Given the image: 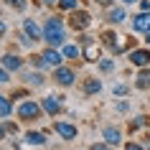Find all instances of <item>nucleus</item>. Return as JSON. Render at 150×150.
I'll list each match as a JSON object with an SVG mask.
<instances>
[{"mask_svg":"<svg viewBox=\"0 0 150 150\" xmlns=\"http://www.w3.org/2000/svg\"><path fill=\"white\" fill-rule=\"evenodd\" d=\"M81 59H84V61H89V64H92V61H99V56H97V48H94V43H92V46H84V48H81Z\"/></svg>","mask_w":150,"mask_h":150,"instance_id":"nucleus-24","label":"nucleus"},{"mask_svg":"<svg viewBox=\"0 0 150 150\" xmlns=\"http://www.w3.org/2000/svg\"><path fill=\"white\" fill-rule=\"evenodd\" d=\"M135 89H150V66L137 69V76H135Z\"/></svg>","mask_w":150,"mask_h":150,"instance_id":"nucleus-20","label":"nucleus"},{"mask_svg":"<svg viewBox=\"0 0 150 150\" xmlns=\"http://www.w3.org/2000/svg\"><path fill=\"white\" fill-rule=\"evenodd\" d=\"M5 33H8V23H5V21L0 18V41L5 38Z\"/></svg>","mask_w":150,"mask_h":150,"instance_id":"nucleus-34","label":"nucleus"},{"mask_svg":"<svg viewBox=\"0 0 150 150\" xmlns=\"http://www.w3.org/2000/svg\"><path fill=\"white\" fill-rule=\"evenodd\" d=\"M127 21V10L125 5H112V8H107V23L110 25H120Z\"/></svg>","mask_w":150,"mask_h":150,"instance_id":"nucleus-15","label":"nucleus"},{"mask_svg":"<svg viewBox=\"0 0 150 150\" xmlns=\"http://www.w3.org/2000/svg\"><path fill=\"white\" fill-rule=\"evenodd\" d=\"M115 69H117V59L115 56H102L99 61H97V71L99 74H115Z\"/></svg>","mask_w":150,"mask_h":150,"instance_id":"nucleus-19","label":"nucleus"},{"mask_svg":"<svg viewBox=\"0 0 150 150\" xmlns=\"http://www.w3.org/2000/svg\"><path fill=\"white\" fill-rule=\"evenodd\" d=\"M8 137V130H5V125H3V120H0V140H5Z\"/></svg>","mask_w":150,"mask_h":150,"instance_id":"nucleus-38","label":"nucleus"},{"mask_svg":"<svg viewBox=\"0 0 150 150\" xmlns=\"http://www.w3.org/2000/svg\"><path fill=\"white\" fill-rule=\"evenodd\" d=\"M28 89L31 87H23V89H16V92H13V99H28V97H31V92H28Z\"/></svg>","mask_w":150,"mask_h":150,"instance_id":"nucleus-30","label":"nucleus"},{"mask_svg":"<svg viewBox=\"0 0 150 150\" xmlns=\"http://www.w3.org/2000/svg\"><path fill=\"white\" fill-rule=\"evenodd\" d=\"M43 43L61 48L66 43V21L61 16H48L43 21Z\"/></svg>","mask_w":150,"mask_h":150,"instance_id":"nucleus-1","label":"nucleus"},{"mask_svg":"<svg viewBox=\"0 0 150 150\" xmlns=\"http://www.w3.org/2000/svg\"><path fill=\"white\" fill-rule=\"evenodd\" d=\"M127 61L132 64L135 69L150 66V46H145V48H132V51H127Z\"/></svg>","mask_w":150,"mask_h":150,"instance_id":"nucleus-9","label":"nucleus"},{"mask_svg":"<svg viewBox=\"0 0 150 150\" xmlns=\"http://www.w3.org/2000/svg\"><path fill=\"white\" fill-rule=\"evenodd\" d=\"M76 41H79V46H81V48L94 43V38H92V36H87V33H79V38H76Z\"/></svg>","mask_w":150,"mask_h":150,"instance_id":"nucleus-31","label":"nucleus"},{"mask_svg":"<svg viewBox=\"0 0 150 150\" xmlns=\"http://www.w3.org/2000/svg\"><path fill=\"white\" fill-rule=\"evenodd\" d=\"M54 132L61 137V140H76L79 137V127L74 122H66V120H56L54 122Z\"/></svg>","mask_w":150,"mask_h":150,"instance_id":"nucleus-8","label":"nucleus"},{"mask_svg":"<svg viewBox=\"0 0 150 150\" xmlns=\"http://www.w3.org/2000/svg\"><path fill=\"white\" fill-rule=\"evenodd\" d=\"M0 64H3V66H5L8 71H13V74H21V71L25 69L28 59H23V56L16 54V51H5V54L0 56Z\"/></svg>","mask_w":150,"mask_h":150,"instance_id":"nucleus-6","label":"nucleus"},{"mask_svg":"<svg viewBox=\"0 0 150 150\" xmlns=\"http://www.w3.org/2000/svg\"><path fill=\"white\" fill-rule=\"evenodd\" d=\"M51 76H54V84H56V87H61V89H71L76 81H79L76 69L69 66V64H61V66L51 69Z\"/></svg>","mask_w":150,"mask_h":150,"instance_id":"nucleus-3","label":"nucleus"},{"mask_svg":"<svg viewBox=\"0 0 150 150\" xmlns=\"http://www.w3.org/2000/svg\"><path fill=\"white\" fill-rule=\"evenodd\" d=\"M41 54H43V59H46V64L51 66V69H56V66H61V64L66 61L64 54H61V48H54V46H46Z\"/></svg>","mask_w":150,"mask_h":150,"instance_id":"nucleus-14","label":"nucleus"},{"mask_svg":"<svg viewBox=\"0 0 150 150\" xmlns=\"http://www.w3.org/2000/svg\"><path fill=\"white\" fill-rule=\"evenodd\" d=\"M13 112H16V107H13V97H5V94H0V120L10 117Z\"/></svg>","mask_w":150,"mask_h":150,"instance_id":"nucleus-21","label":"nucleus"},{"mask_svg":"<svg viewBox=\"0 0 150 150\" xmlns=\"http://www.w3.org/2000/svg\"><path fill=\"white\" fill-rule=\"evenodd\" d=\"M115 112H117V115H127V112H130V102H127V99L115 102Z\"/></svg>","mask_w":150,"mask_h":150,"instance_id":"nucleus-28","label":"nucleus"},{"mask_svg":"<svg viewBox=\"0 0 150 150\" xmlns=\"http://www.w3.org/2000/svg\"><path fill=\"white\" fill-rule=\"evenodd\" d=\"M41 107H43V115L56 117V115L64 110V97H59V94H46V97H41Z\"/></svg>","mask_w":150,"mask_h":150,"instance_id":"nucleus-7","label":"nucleus"},{"mask_svg":"<svg viewBox=\"0 0 150 150\" xmlns=\"http://www.w3.org/2000/svg\"><path fill=\"white\" fill-rule=\"evenodd\" d=\"M10 79H13V71H8L0 64V84H10Z\"/></svg>","mask_w":150,"mask_h":150,"instance_id":"nucleus-29","label":"nucleus"},{"mask_svg":"<svg viewBox=\"0 0 150 150\" xmlns=\"http://www.w3.org/2000/svg\"><path fill=\"white\" fill-rule=\"evenodd\" d=\"M145 120H148V117H145V115H135V117L130 120V127H132V130H142V127L148 125Z\"/></svg>","mask_w":150,"mask_h":150,"instance_id":"nucleus-26","label":"nucleus"},{"mask_svg":"<svg viewBox=\"0 0 150 150\" xmlns=\"http://www.w3.org/2000/svg\"><path fill=\"white\" fill-rule=\"evenodd\" d=\"M137 8H140V10H150V0H140Z\"/></svg>","mask_w":150,"mask_h":150,"instance_id":"nucleus-37","label":"nucleus"},{"mask_svg":"<svg viewBox=\"0 0 150 150\" xmlns=\"http://www.w3.org/2000/svg\"><path fill=\"white\" fill-rule=\"evenodd\" d=\"M61 54H64V59H66V61H76V59H81V46H79V41H76V43H69V41H66V43L61 46Z\"/></svg>","mask_w":150,"mask_h":150,"instance_id":"nucleus-18","label":"nucleus"},{"mask_svg":"<svg viewBox=\"0 0 150 150\" xmlns=\"http://www.w3.org/2000/svg\"><path fill=\"white\" fill-rule=\"evenodd\" d=\"M89 148H92V150H104V148H110V142H107V140H102V142H92Z\"/></svg>","mask_w":150,"mask_h":150,"instance_id":"nucleus-33","label":"nucleus"},{"mask_svg":"<svg viewBox=\"0 0 150 150\" xmlns=\"http://www.w3.org/2000/svg\"><path fill=\"white\" fill-rule=\"evenodd\" d=\"M102 140H107V142H110V148H115V145L122 142V130H120V127L107 125V127L102 130Z\"/></svg>","mask_w":150,"mask_h":150,"instance_id":"nucleus-16","label":"nucleus"},{"mask_svg":"<svg viewBox=\"0 0 150 150\" xmlns=\"http://www.w3.org/2000/svg\"><path fill=\"white\" fill-rule=\"evenodd\" d=\"M21 31L28 33L33 41H43V25H41L36 18H23V21H21Z\"/></svg>","mask_w":150,"mask_h":150,"instance_id":"nucleus-11","label":"nucleus"},{"mask_svg":"<svg viewBox=\"0 0 150 150\" xmlns=\"http://www.w3.org/2000/svg\"><path fill=\"white\" fill-rule=\"evenodd\" d=\"M3 5L10 8V10H16V13H23L28 8V0H3Z\"/></svg>","mask_w":150,"mask_h":150,"instance_id":"nucleus-23","label":"nucleus"},{"mask_svg":"<svg viewBox=\"0 0 150 150\" xmlns=\"http://www.w3.org/2000/svg\"><path fill=\"white\" fill-rule=\"evenodd\" d=\"M21 81H23L25 87H31V89H43L48 84V79L43 76V71H41V69H33V66H31V71H28V69L21 71Z\"/></svg>","mask_w":150,"mask_h":150,"instance_id":"nucleus-5","label":"nucleus"},{"mask_svg":"<svg viewBox=\"0 0 150 150\" xmlns=\"http://www.w3.org/2000/svg\"><path fill=\"white\" fill-rule=\"evenodd\" d=\"M99 43H102L104 48H107V51H110L112 56H117V54H122V43H120V36L115 31H104L102 36H99Z\"/></svg>","mask_w":150,"mask_h":150,"instance_id":"nucleus-12","label":"nucleus"},{"mask_svg":"<svg viewBox=\"0 0 150 150\" xmlns=\"http://www.w3.org/2000/svg\"><path fill=\"white\" fill-rule=\"evenodd\" d=\"M130 28H132V33H150V10L135 13L130 21Z\"/></svg>","mask_w":150,"mask_h":150,"instance_id":"nucleus-10","label":"nucleus"},{"mask_svg":"<svg viewBox=\"0 0 150 150\" xmlns=\"http://www.w3.org/2000/svg\"><path fill=\"white\" fill-rule=\"evenodd\" d=\"M28 66L41 69V71H48V69H51V66L46 64V59H43V54H31V56H28Z\"/></svg>","mask_w":150,"mask_h":150,"instance_id":"nucleus-22","label":"nucleus"},{"mask_svg":"<svg viewBox=\"0 0 150 150\" xmlns=\"http://www.w3.org/2000/svg\"><path fill=\"white\" fill-rule=\"evenodd\" d=\"M41 5L43 8H54V5H59V0H41Z\"/></svg>","mask_w":150,"mask_h":150,"instance_id":"nucleus-36","label":"nucleus"},{"mask_svg":"<svg viewBox=\"0 0 150 150\" xmlns=\"http://www.w3.org/2000/svg\"><path fill=\"white\" fill-rule=\"evenodd\" d=\"M145 46H150V33H145Z\"/></svg>","mask_w":150,"mask_h":150,"instance_id":"nucleus-40","label":"nucleus"},{"mask_svg":"<svg viewBox=\"0 0 150 150\" xmlns=\"http://www.w3.org/2000/svg\"><path fill=\"white\" fill-rule=\"evenodd\" d=\"M112 94H115V97H127V94H130V87L120 81V84H115V87H112Z\"/></svg>","mask_w":150,"mask_h":150,"instance_id":"nucleus-27","label":"nucleus"},{"mask_svg":"<svg viewBox=\"0 0 150 150\" xmlns=\"http://www.w3.org/2000/svg\"><path fill=\"white\" fill-rule=\"evenodd\" d=\"M23 145H36V148H43V145H48V137H46L43 132L31 130V132L23 135Z\"/></svg>","mask_w":150,"mask_h":150,"instance_id":"nucleus-17","label":"nucleus"},{"mask_svg":"<svg viewBox=\"0 0 150 150\" xmlns=\"http://www.w3.org/2000/svg\"><path fill=\"white\" fill-rule=\"evenodd\" d=\"M102 79H99V76H84V79H81V92H84V94L87 97H94V94H99V92H102Z\"/></svg>","mask_w":150,"mask_h":150,"instance_id":"nucleus-13","label":"nucleus"},{"mask_svg":"<svg viewBox=\"0 0 150 150\" xmlns=\"http://www.w3.org/2000/svg\"><path fill=\"white\" fill-rule=\"evenodd\" d=\"M89 25H92V16H89V10L76 8V10H71V13H69V28L74 33H84Z\"/></svg>","mask_w":150,"mask_h":150,"instance_id":"nucleus-4","label":"nucleus"},{"mask_svg":"<svg viewBox=\"0 0 150 150\" xmlns=\"http://www.w3.org/2000/svg\"><path fill=\"white\" fill-rule=\"evenodd\" d=\"M140 0H122V5H137Z\"/></svg>","mask_w":150,"mask_h":150,"instance_id":"nucleus-39","label":"nucleus"},{"mask_svg":"<svg viewBox=\"0 0 150 150\" xmlns=\"http://www.w3.org/2000/svg\"><path fill=\"white\" fill-rule=\"evenodd\" d=\"M79 5H81V0H59V5H56V8L64 10V13H71V10H76Z\"/></svg>","mask_w":150,"mask_h":150,"instance_id":"nucleus-25","label":"nucleus"},{"mask_svg":"<svg viewBox=\"0 0 150 150\" xmlns=\"http://www.w3.org/2000/svg\"><path fill=\"white\" fill-rule=\"evenodd\" d=\"M3 125H5V130H8V135H18V125H16V122H10V120L5 117V120H3Z\"/></svg>","mask_w":150,"mask_h":150,"instance_id":"nucleus-32","label":"nucleus"},{"mask_svg":"<svg viewBox=\"0 0 150 150\" xmlns=\"http://www.w3.org/2000/svg\"><path fill=\"white\" fill-rule=\"evenodd\" d=\"M16 115L21 122H36V120L43 117V107H41V99H23V102L16 107Z\"/></svg>","mask_w":150,"mask_h":150,"instance_id":"nucleus-2","label":"nucleus"},{"mask_svg":"<svg viewBox=\"0 0 150 150\" xmlns=\"http://www.w3.org/2000/svg\"><path fill=\"white\" fill-rule=\"evenodd\" d=\"M97 5H102V8H112L115 5V0H94Z\"/></svg>","mask_w":150,"mask_h":150,"instance_id":"nucleus-35","label":"nucleus"}]
</instances>
